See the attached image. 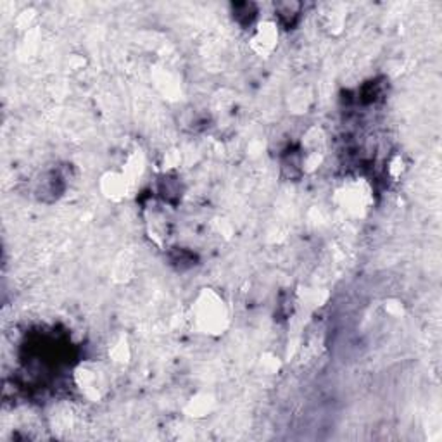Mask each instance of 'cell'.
<instances>
[{"label": "cell", "mask_w": 442, "mask_h": 442, "mask_svg": "<svg viewBox=\"0 0 442 442\" xmlns=\"http://www.w3.org/2000/svg\"><path fill=\"white\" fill-rule=\"evenodd\" d=\"M190 318L197 332L209 337H218L223 335L230 325V308L218 291L204 287L192 301Z\"/></svg>", "instance_id": "cell-1"}, {"label": "cell", "mask_w": 442, "mask_h": 442, "mask_svg": "<svg viewBox=\"0 0 442 442\" xmlns=\"http://www.w3.org/2000/svg\"><path fill=\"white\" fill-rule=\"evenodd\" d=\"M73 382L78 392L90 403H100L111 391V375L97 361H82L73 370Z\"/></svg>", "instance_id": "cell-2"}, {"label": "cell", "mask_w": 442, "mask_h": 442, "mask_svg": "<svg viewBox=\"0 0 442 442\" xmlns=\"http://www.w3.org/2000/svg\"><path fill=\"white\" fill-rule=\"evenodd\" d=\"M372 190L368 183L363 180H352V182L344 183L337 192V203L351 216H363V212L368 209L370 200H372Z\"/></svg>", "instance_id": "cell-3"}, {"label": "cell", "mask_w": 442, "mask_h": 442, "mask_svg": "<svg viewBox=\"0 0 442 442\" xmlns=\"http://www.w3.org/2000/svg\"><path fill=\"white\" fill-rule=\"evenodd\" d=\"M279 23L263 19V21L254 23V26L251 28L249 45H251V50L256 55H259V58H270L273 52L276 50V47H279Z\"/></svg>", "instance_id": "cell-4"}, {"label": "cell", "mask_w": 442, "mask_h": 442, "mask_svg": "<svg viewBox=\"0 0 442 442\" xmlns=\"http://www.w3.org/2000/svg\"><path fill=\"white\" fill-rule=\"evenodd\" d=\"M99 188L102 195L111 203H122L131 192V183L122 170H109L100 176Z\"/></svg>", "instance_id": "cell-5"}, {"label": "cell", "mask_w": 442, "mask_h": 442, "mask_svg": "<svg viewBox=\"0 0 442 442\" xmlns=\"http://www.w3.org/2000/svg\"><path fill=\"white\" fill-rule=\"evenodd\" d=\"M215 404H216V401L211 394L199 392L187 401V404H185V408H183V413L188 418L200 420V418H206L209 413L215 409Z\"/></svg>", "instance_id": "cell-6"}, {"label": "cell", "mask_w": 442, "mask_h": 442, "mask_svg": "<svg viewBox=\"0 0 442 442\" xmlns=\"http://www.w3.org/2000/svg\"><path fill=\"white\" fill-rule=\"evenodd\" d=\"M147 230L158 246H163L164 240H166L168 235L171 234L170 223H168V220L164 218L163 212H158V211L152 212L151 218L147 220Z\"/></svg>", "instance_id": "cell-7"}, {"label": "cell", "mask_w": 442, "mask_h": 442, "mask_svg": "<svg viewBox=\"0 0 442 442\" xmlns=\"http://www.w3.org/2000/svg\"><path fill=\"white\" fill-rule=\"evenodd\" d=\"M131 357V347L128 343L126 335H118L112 340V345L109 347V360L111 363L118 365V367H124L130 363Z\"/></svg>", "instance_id": "cell-8"}, {"label": "cell", "mask_w": 442, "mask_h": 442, "mask_svg": "<svg viewBox=\"0 0 442 442\" xmlns=\"http://www.w3.org/2000/svg\"><path fill=\"white\" fill-rule=\"evenodd\" d=\"M301 9H303V6H301L299 2H280L275 6V13H276V19H279V23H282V25H294V21L297 18L301 16Z\"/></svg>", "instance_id": "cell-9"}, {"label": "cell", "mask_w": 442, "mask_h": 442, "mask_svg": "<svg viewBox=\"0 0 442 442\" xmlns=\"http://www.w3.org/2000/svg\"><path fill=\"white\" fill-rule=\"evenodd\" d=\"M403 170H404L403 158H401V156H394V158L391 159V163H389V173H391V176L397 178V176L403 173Z\"/></svg>", "instance_id": "cell-10"}, {"label": "cell", "mask_w": 442, "mask_h": 442, "mask_svg": "<svg viewBox=\"0 0 442 442\" xmlns=\"http://www.w3.org/2000/svg\"><path fill=\"white\" fill-rule=\"evenodd\" d=\"M385 309H387L389 315H392V316L403 315V306H401L399 303H389V304H385Z\"/></svg>", "instance_id": "cell-11"}]
</instances>
